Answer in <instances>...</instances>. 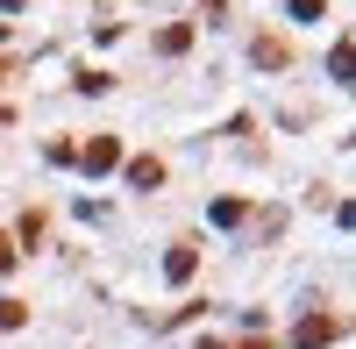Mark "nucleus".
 <instances>
[{
  "mask_svg": "<svg viewBox=\"0 0 356 349\" xmlns=\"http://www.w3.org/2000/svg\"><path fill=\"white\" fill-rule=\"evenodd\" d=\"M114 164H122V143H114V136L86 143V171H114Z\"/></svg>",
  "mask_w": 356,
  "mask_h": 349,
  "instance_id": "nucleus-1",
  "label": "nucleus"
},
{
  "mask_svg": "<svg viewBox=\"0 0 356 349\" xmlns=\"http://www.w3.org/2000/svg\"><path fill=\"white\" fill-rule=\"evenodd\" d=\"M8 264H15V243H8V236H0V271H8Z\"/></svg>",
  "mask_w": 356,
  "mask_h": 349,
  "instance_id": "nucleus-4",
  "label": "nucleus"
},
{
  "mask_svg": "<svg viewBox=\"0 0 356 349\" xmlns=\"http://www.w3.org/2000/svg\"><path fill=\"white\" fill-rule=\"evenodd\" d=\"M0 328H22V307L15 300H0Z\"/></svg>",
  "mask_w": 356,
  "mask_h": 349,
  "instance_id": "nucleus-3",
  "label": "nucleus"
},
{
  "mask_svg": "<svg viewBox=\"0 0 356 349\" xmlns=\"http://www.w3.org/2000/svg\"><path fill=\"white\" fill-rule=\"evenodd\" d=\"M157 179H164L157 157H136V164H129V186H157Z\"/></svg>",
  "mask_w": 356,
  "mask_h": 349,
  "instance_id": "nucleus-2",
  "label": "nucleus"
}]
</instances>
